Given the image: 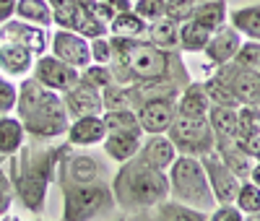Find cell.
Returning a JSON list of instances; mask_svg holds the SVG:
<instances>
[{"label": "cell", "instance_id": "cell-26", "mask_svg": "<svg viewBox=\"0 0 260 221\" xmlns=\"http://www.w3.org/2000/svg\"><path fill=\"white\" fill-rule=\"evenodd\" d=\"M229 24L240 31L245 39L260 42V3L229 8Z\"/></svg>", "mask_w": 260, "mask_h": 221}, {"label": "cell", "instance_id": "cell-16", "mask_svg": "<svg viewBox=\"0 0 260 221\" xmlns=\"http://www.w3.org/2000/svg\"><path fill=\"white\" fill-rule=\"evenodd\" d=\"M62 102L68 107L71 117H81V115H102L104 112V102H102V88L91 86L89 81H78L73 88L62 94Z\"/></svg>", "mask_w": 260, "mask_h": 221}, {"label": "cell", "instance_id": "cell-45", "mask_svg": "<svg viewBox=\"0 0 260 221\" xmlns=\"http://www.w3.org/2000/svg\"><path fill=\"white\" fill-rule=\"evenodd\" d=\"M257 107H260V102H257Z\"/></svg>", "mask_w": 260, "mask_h": 221}, {"label": "cell", "instance_id": "cell-9", "mask_svg": "<svg viewBox=\"0 0 260 221\" xmlns=\"http://www.w3.org/2000/svg\"><path fill=\"white\" fill-rule=\"evenodd\" d=\"M31 76L42 83L52 88L57 94H65L68 88H73L78 81H81V71L73 68V65L62 62L60 57H55L52 52H45L34 60V68H31Z\"/></svg>", "mask_w": 260, "mask_h": 221}, {"label": "cell", "instance_id": "cell-11", "mask_svg": "<svg viewBox=\"0 0 260 221\" xmlns=\"http://www.w3.org/2000/svg\"><path fill=\"white\" fill-rule=\"evenodd\" d=\"M216 76H221L226 86L232 88L234 99L240 104H257L260 102V71L242 68L237 62H226L219 68H211Z\"/></svg>", "mask_w": 260, "mask_h": 221}, {"label": "cell", "instance_id": "cell-24", "mask_svg": "<svg viewBox=\"0 0 260 221\" xmlns=\"http://www.w3.org/2000/svg\"><path fill=\"white\" fill-rule=\"evenodd\" d=\"M151 218H161V221H208L206 211L190 208L182 201H175V198H164L161 203H156L148 211Z\"/></svg>", "mask_w": 260, "mask_h": 221}, {"label": "cell", "instance_id": "cell-6", "mask_svg": "<svg viewBox=\"0 0 260 221\" xmlns=\"http://www.w3.org/2000/svg\"><path fill=\"white\" fill-rule=\"evenodd\" d=\"M62 190V218L65 221H91L102 216H112L117 211L112 185L102 180L60 185Z\"/></svg>", "mask_w": 260, "mask_h": 221}, {"label": "cell", "instance_id": "cell-25", "mask_svg": "<svg viewBox=\"0 0 260 221\" xmlns=\"http://www.w3.org/2000/svg\"><path fill=\"white\" fill-rule=\"evenodd\" d=\"M237 109H240V107L211 104V109H208V122H211V128H213L216 143L234 141V136H237Z\"/></svg>", "mask_w": 260, "mask_h": 221}, {"label": "cell", "instance_id": "cell-22", "mask_svg": "<svg viewBox=\"0 0 260 221\" xmlns=\"http://www.w3.org/2000/svg\"><path fill=\"white\" fill-rule=\"evenodd\" d=\"M146 39L161 50H180V21L161 16L156 21H148Z\"/></svg>", "mask_w": 260, "mask_h": 221}, {"label": "cell", "instance_id": "cell-32", "mask_svg": "<svg viewBox=\"0 0 260 221\" xmlns=\"http://www.w3.org/2000/svg\"><path fill=\"white\" fill-rule=\"evenodd\" d=\"M234 203H237V208L245 213V218L250 213H257L260 211V187L252 180H247V177H245V180L240 182V190H237Z\"/></svg>", "mask_w": 260, "mask_h": 221}, {"label": "cell", "instance_id": "cell-44", "mask_svg": "<svg viewBox=\"0 0 260 221\" xmlns=\"http://www.w3.org/2000/svg\"><path fill=\"white\" fill-rule=\"evenodd\" d=\"M190 3H201V0H190Z\"/></svg>", "mask_w": 260, "mask_h": 221}, {"label": "cell", "instance_id": "cell-28", "mask_svg": "<svg viewBox=\"0 0 260 221\" xmlns=\"http://www.w3.org/2000/svg\"><path fill=\"white\" fill-rule=\"evenodd\" d=\"M211 29H206L203 24H198V21L192 18H185L180 24V52H190V55H203L206 44L211 39Z\"/></svg>", "mask_w": 260, "mask_h": 221}, {"label": "cell", "instance_id": "cell-40", "mask_svg": "<svg viewBox=\"0 0 260 221\" xmlns=\"http://www.w3.org/2000/svg\"><path fill=\"white\" fill-rule=\"evenodd\" d=\"M211 221H245V213L237 208V203H219L211 213H208Z\"/></svg>", "mask_w": 260, "mask_h": 221}, {"label": "cell", "instance_id": "cell-42", "mask_svg": "<svg viewBox=\"0 0 260 221\" xmlns=\"http://www.w3.org/2000/svg\"><path fill=\"white\" fill-rule=\"evenodd\" d=\"M16 6L18 0H0V24H6V21L16 16Z\"/></svg>", "mask_w": 260, "mask_h": 221}, {"label": "cell", "instance_id": "cell-31", "mask_svg": "<svg viewBox=\"0 0 260 221\" xmlns=\"http://www.w3.org/2000/svg\"><path fill=\"white\" fill-rule=\"evenodd\" d=\"M102 120L107 125V133L110 130H138V117L133 107H122V109H104Z\"/></svg>", "mask_w": 260, "mask_h": 221}, {"label": "cell", "instance_id": "cell-38", "mask_svg": "<svg viewBox=\"0 0 260 221\" xmlns=\"http://www.w3.org/2000/svg\"><path fill=\"white\" fill-rule=\"evenodd\" d=\"M89 44H91V62L110 65V60H112V37L99 34V37H91Z\"/></svg>", "mask_w": 260, "mask_h": 221}, {"label": "cell", "instance_id": "cell-39", "mask_svg": "<svg viewBox=\"0 0 260 221\" xmlns=\"http://www.w3.org/2000/svg\"><path fill=\"white\" fill-rule=\"evenodd\" d=\"M16 203V193H13V185H11V177H8V169L0 162V218H3Z\"/></svg>", "mask_w": 260, "mask_h": 221}, {"label": "cell", "instance_id": "cell-17", "mask_svg": "<svg viewBox=\"0 0 260 221\" xmlns=\"http://www.w3.org/2000/svg\"><path fill=\"white\" fill-rule=\"evenodd\" d=\"M143 138H146V133L141 128L138 130H110L102 141V148H104L110 162L122 164L127 159L138 156V151L143 146Z\"/></svg>", "mask_w": 260, "mask_h": 221}, {"label": "cell", "instance_id": "cell-5", "mask_svg": "<svg viewBox=\"0 0 260 221\" xmlns=\"http://www.w3.org/2000/svg\"><path fill=\"white\" fill-rule=\"evenodd\" d=\"M167 180H169V198L187 203L190 208H198L211 213L216 208V198L208 182L206 167L201 156H190V153H180L167 169Z\"/></svg>", "mask_w": 260, "mask_h": 221}, {"label": "cell", "instance_id": "cell-27", "mask_svg": "<svg viewBox=\"0 0 260 221\" xmlns=\"http://www.w3.org/2000/svg\"><path fill=\"white\" fill-rule=\"evenodd\" d=\"M16 18H24L29 24L45 26V29L55 26V11H52L50 0H18Z\"/></svg>", "mask_w": 260, "mask_h": 221}, {"label": "cell", "instance_id": "cell-20", "mask_svg": "<svg viewBox=\"0 0 260 221\" xmlns=\"http://www.w3.org/2000/svg\"><path fill=\"white\" fill-rule=\"evenodd\" d=\"M211 109V99L206 94L203 81H190L180 88L177 94V115H187V117H208Z\"/></svg>", "mask_w": 260, "mask_h": 221}, {"label": "cell", "instance_id": "cell-13", "mask_svg": "<svg viewBox=\"0 0 260 221\" xmlns=\"http://www.w3.org/2000/svg\"><path fill=\"white\" fill-rule=\"evenodd\" d=\"M201 162L206 167L208 182H211V190H213V198H216V206H219V203H234L237 190H240V182L242 180L224 164V159L216 151L201 156Z\"/></svg>", "mask_w": 260, "mask_h": 221}, {"label": "cell", "instance_id": "cell-3", "mask_svg": "<svg viewBox=\"0 0 260 221\" xmlns=\"http://www.w3.org/2000/svg\"><path fill=\"white\" fill-rule=\"evenodd\" d=\"M13 115L21 120L26 136L34 141L65 138V130L71 125V115L62 102V94L42 86L34 76L18 81V104Z\"/></svg>", "mask_w": 260, "mask_h": 221}, {"label": "cell", "instance_id": "cell-18", "mask_svg": "<svg viewBox=\"0 0 260 221\" xmlns=\"http://www.w3.org/2000/svg\"><path fill=\"white\" fill-rule=\"evenodd\" d=\"M34 60H37V55L31 50L21 47V44H16V42L0 39V73L3 76L16 78V81L31 76Z\"/></svg>", "mask_w": 260, "mask_h": 221}, {"label": "cell", "instance_id": "cell-37", "mask_svg": "<svg viewBox=\"0 0 260 221\" xmlns=\"http://www.w3.org/2000/svg\"><path fill=\"white\" fill-rule=\"evenodd\" d=\"M133 11L143 21H156L167 16V0H133Z\"/></svg>", "mask_w": 260, "mask_h": 221}, {"label": "cell", "instance_id": "cell-30", "mask_svg": "<svg viewBox=\"0 0 260 221\" xmlns=\"http://www.w3.org/2000/svg\"><path fill=\"white\" fill-rule=\"evenodd\" d=\"M216 153L224 159V164L240 177V180H245V177L250 174V167H252V156L247 151H242L240 146H237V141H226V143H216Z\"/></svg>", "mask_w": 260, "mask_h": 221}, {"label": "cell", "instance_id": "cell-23", "mask_svg": "<svg viewBox=\"0 0 260 221\" xmlns=\"http://www.w3.org/2000/svg\"><path fill=\"white\" fill-rule=\"evenodd\" d=\"M187 18L198 21L206 29L216 31L229 21V6H226V0H201V3H192Z\"/></svg>", "mask_w": 260, "mask_h": 221}, {"label": "cell", "instance_id": "cell-21", "mask_svg": "<svg viewBox=\"0 0 260 221\" xmlns=\"http://www.w3.org/2000/svg\"><path fill=\"white\" fill-rule=\"evenodd\" d=\"M26 141L29 136L16 115H0V162L11 159Z\"/></svg>", "mask_w": 260, "mask_h": 221}, {"label": "cell", "instance_id": "cell-36", "mask_svg": "<svg viewBox=\"0 0 260 221\" xmlns=\"http://www.w3.org/2000/svg\"><path fill=\"white\" fill-rule=\"evenodd\" d=\"M81 78L89 81V83L96 86V88H104V86L115 83L112 68H110V65H104V62H91V65H86V68L81 71Z\"/></svg>", "mask_w": 260, "mask_h": 221}, {"label": "cell", "instance_id": "cell-15", "mask_svg": "<svg viewBox=\"0 0 260 221\" xmlns=\"http://www.w3.org/2000/svg\"><path fill=\"white\" fill-rule=\"evenodd\" d=\"M107 136V125L102 120V115H81V117H71V125L65 130V141L73 148H91V146H102Z\"/></svg>", "mask_w": 260, "mask_h": 221}, {"label": "cell", "instance_id": "cell-1", "mask_svg": "<svg viewBox=\"0 0 260 221\" xmlns=\"http://www.w3.org/2000/svg\"><path fill=\"white\" fill-rule=\"evenodd\" d=\"M112 37V34H110ZM110 68L115 81L130 83H169L182 88L190 83L187 65L180 50H161L146 37H112Z\"/></svg>", "mask_w": 260, "mask_h": 221}, {"label": "cell", "instance_id": "cell-7", "mask_svg": "<svg viewBox=\"0 0 260 221\" xmlns=\"http://www.w3.org/2000/svg\"><path fill=\"white\" fill-rule=\"evenodd\" d=\"M167 136L177 146L180 153H190V156H206V153L216 151V138L208 117H187V115H175Z\"/></svg>", "mask_w": 260, "mask_h": 221}, {"label": "cell", "instance_id": "cell-41", "mask_svg": "<svg viewBox=\"0 0 260 221\" xmlns=\"http://www.w3.org/2000/svg\"><path fill=\"white\" fill-rule=\"evenodd\" d=\"M190 8H192L190 0H167V16L175 18V21H180V24L190 16Z\"/></svg>", "mask_w": 260, "mask_h": 221}, {"label": "cell", "instance_id": "cell-10", "mask_svg": "<svg viewBox=\"0 0 260 221\" xmlns=\"http://www.w3.org/2000/svg\"><path fill=\"white\" fill-rule=\"evenodd\" d=\"M55 57H60L62 62L73 65V68L83 71L86 65H91V44L89 37H83L78 31L71 29H60L55 26V31H50V50Z\"/></svg>", "mask_w": 260, "mask_h": 221}, {"label": "cell", "instance_id": "cell-2", "mask_svg": "<svg viewBox=\"0 0 260 221\" xmlns=\"http://www.w3.org/2000/svg\"><path fill=\"white\" fill-rule=\"evenodd\" d=\"M50 141H34L29 138L21 151H16L8 162V177L16 193V201L29 213L39 216L47 206V190L57 182L60 159L68 151V141L62 146H47Z\"/></svg>", "mask_w": 260, "mask_h": 221}, {"label": "cell", "instance_id": "cell-12", "mask_svg": "<svg viewBox=\"0 0 260 221\" xmlns=\"http://www.w3.org/2000/svg\"><path fill=\"white\" fill-rule=\"evenodd\" d=\"M0 39L16 42V44H21V47L31 50L37 57L50 50V29L29 24V21L16 18V16L11 21H6V24H0Z\"/></svg>", "mask_w": 260, "mask_h": 221}, {"label": "cell", "instance_id": "cell-43", "mask_svg": "<svg viewBox=\"0 0 260 221\" xmlns=\"http://www.w3.org/2000/svg\"><path fill=\"white\" fill-rule=\"evenodd\" d=\"M247 180H252V182L260 187V159H255V162H252V167H250V174H247Z\"/></svg>", "mask_w": 260, "mask_h": 221}, {"label": "cell", "instance_id": "cell-19", "mask_svg": "<svg viewBox=\"0 0 260 221\" xmlns=\"http://www.w3.org/2000/svg\"><path fill=\"white\" fill-rule=\"evenodd\" d=\"M138 153L151 167H156L161 172H167L172 164H175V159L180 156L177 146L172 143V138L167 136V133H151V136H146Z\"/></svg>", "mask_w": 260, "mask_h": 221}, {"label": "cell", "instance_id": "cell-35", "mask_svg": "<svg viewBox=\"0 0 260 221\" xmlns=\"http://www.w3.org/2000/svg\"><path fill=\"white\" fill-rule=\"evenodd\" d=\"M232 62L242 65V68H250V71H260V42L245 39L240 44V50H237V55H234Z\"/></svg>", "mask_w": 260, "mask_h": 221}, {"label": "cell", "instance_id": "cell-33", "mask_svg": "<svg viewBox=\"0 0 260 221\" xmlns=\"http://www.w3.org/2000/svg\"><path fill=\"white\" fill-rule=\"evenodd\" d=\"M18 104V81L0 73V115H13Z\"/></svg>", "mask_w": 260, "mask_h": 221}, {"label": "cell", "instance_id": "cell-34", "mask_svg": "<svg viewBox=\"0 0 260 221\" xmlns=\"http://www.w3.org/2000/svg\"><path fill=\"white\" fill-rule=\"evenodd\" d=\"M102 102H104V109H122V107H130L127 86L120 83V81L104 86V88H102Z\"/></svg>", "mask_w": 260, "mask_h": 221}, {"label": "cell", "instance_id": "cell-4", "mask_svg": "<svg viewBox=\"0 0 260 221\" xmlns=\"http://www.w3.org/2000/svg\"><path fill=\"white\" fill-rule=\"evenodd\" d=\"M110 185L117 211L125 216H148V211L156 203L169 198L167 172L151 167L141 153L117 164V172Z\"/></svg>", "mask_w": 260, "mask_h": 221}, {"label": "cell", "instance_id": "cell-8", "mask_svg": "<svg viewBox=\"0 0 260 221\" xmlns=\"http://www.w3.org/2000/svg\"><path fill=\"white\" fill-rule=\"evenodd\" d=\"M102 162L91 153H83V148L68 146V151L60 159L57 169V185H78V182H94L102 180Z\"/></svg>", "mask_w": 260, "mask_h": 221}, {"label": "cell", "instance_id": "cell-29", "mask_svg": "<svg viewBox=\"0 0 260 221\" xmlns=\"http://www.w3.org/2000/svg\"><path fill=\"white\" fill-rule=\"evenodd\" d=\"M146 26H148V21H143L133 8H125L110 18L107 31L112 37H146Z\"/></svg>", "mask_w": 260, "mask_h": 221}, {"label": "cell", "instance_id": "cell-14", "mask_svg": "<svg viewBox=\"0 0 260 221\" xmlns=\"http://www.w3.org/2000/svg\"><path fill=\"white\" fill-rule=\"evenodd\" d=\"M242 42H245V37L226 21L224 26H219V29L211 34L203 55H206L211 68H219V65H226V62L234 60V55H237V50H240Z\"/></svg>", "mask_w": 260, "mask_h": 221}]
</instances>
